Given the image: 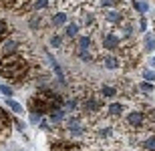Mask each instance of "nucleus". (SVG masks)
I'll list each match as a JSON object with an SVG mask.
<instances>
[{"mask_svg":"<svg viewBox=\"0 0 155 151\" xmlns=\"http://www.w3.org/2000/svg\"><path fill=\"white\" fill-rule=\"evenodd\" d=\"M119 123L125 129V133L131 135V133L145 131V129H151L153 127V117L147 115V111L143 109H127L125 115L119 119Z\"/></svg>","mask_w":155,"mask_h":151,"instance_id":"f257e3e1","label":"nucleus"},{"mask_svg":"<svg viewBox=\"0 0 155 151\" xmlns=\"http://www.w3.org/2000/svg\"><path fill=\"white\" fill-rule=\"evenodd\" d=\"M0 75L8 81H22L28 75V63L20 54L2 57L0 58Z\"/></svg>","mask_w":155,"mask_h":151,"instance_id":"f03ea898","label":"nucleus"},{"mask_svg":"<svg viewBox=\"0 0 155 151\" xmlns=\"http://www.w3.org/2000/svg\"><path fill=\"white\" fill-rule=\"evenodd\" d=\"M64 129L73 139H87L89 137V123L83 121V117L79 115H69L64 119Z\"/></svg>","mask_w":155,"mask_h":151,"instance_id":"7ed1b4c3","label":"nucleus"},{"mask_svg":"<svg viewBox=\"0 0 155 151\" xmlns=\"http://www.w3.org/2000/svg\"><path fill=\"white\" fill-rule=\"evenodd\" d=\"M129 20L125 8H111V10L101 12V22L107 26L109 30H117L121 24H125Z\"/></svg>","mask_w":155,"mask_h":151,"instance_id":"20e7f679","label":"nucleus"},{"mask_svg":"<svg viewBox=\"0 0 155 151\" xmlns=\"http://www.w3.org/2000/svg\"><path fill=\"white\" fill-rule=\"evenodd\" d=\"M99 41H101V48L107 52H121V48L125 47L121 36L117 34V30H105Z\"/></svg>","mask_w":155,"mask_h":151,"instance_id":"39448f33","label":"nucleus"},{"mask_svg":"<svg viewBox=\"0 0 155 151\" xmlns=\"http://www.w3.org/2000/svg\"><path fill=\"white\" fill-rule=\"evenodd\" d=\"M77 20L81 22V28H87V30H97L99 28V14L97 12L91 10V6L89 8H83V10L77 14Z\"/></svg>","mask_w":155,"mask_h":151,"instance_id":"423d86ee","label":"nucleus"},{"mask_svg":"<svg viewBox=\"0 0 155 151\" xmlns=\"http://www.w3.org/2000/svg\"><path fill=\"white\" fill-rule=\"evenodd\" d=\"M18 44L16 38H10V36H6V38H0V58L2 57H10V54H18Z\"/></svg>","mask_w":155,"mask_h":151,"instance_id":"0eeeda50","label":"nucleus"},{"mask_svg":"<svg viewBox=\"0 0 155 151\" xmlns=\"http://www.w3.org/2000/svg\"><path fill=\"white\" fill-rule=\"evenodd\" d=\"M101 63L107 71H117L123 67V58L117 54V52H105L103 58H101Z\"/></svg>","mask_w":155,"mask_h":151,"instance_id":"6e6552de","label":"nucleus"},{"mask_svg":"<svg viewBox=\"0 0 155 151\" xmlns=\"http://www.w3.org/2000/svg\"><path fill=\"white\" fill-rule=\"evenodd\" d=\"M125 111H127V105H125V103H121V101H113V103L107 105L105 115L111 117V119H117V121H119L121 117L125 115Z\"/></svg>","mask_w":155,"mask_h":151,"instance_id":"1a4fd4ad","label":"nucleus"},{"mask_svg":"<svg viewBox=\"0 0 155 151\" xmlns=\"http://www.w3.org/2000/svg\"><path fill=\"white\" fill-rule=\"evenodd\" d=\"M79 32H81V22L77 20V18L69 20V24L64 26V38H67V41H75V38L81 36Z\"/></svg>","mask_w":155,"mask_h":151,"instance_id":"9d476101","label":"nucleus"},{"mask_svg":"<svg viewBox=\"0 0 155 151\" xmlns=\"http://www.w3.org/2000/svg\"><path fill=\"white\" fill-rule=\"evenodd\" d=\"M77 51H95V38H93V34H81L77 38Z\"/></svg>","mask_w":155,"mask_h":151,"instance_id":"9b49d317","label":"nucleus"},{"mask_svg":"<svg viewBox=\"0 0 155 151\" xmlns=\"http://www.w3.org/2000/svg\"><path fill=\"white\" fill-rule=\"evenodd\" d=\"M51 24L54 26V28H63V26H67V24H69V12H64V10L54 12L52 18H51Z\"/></svg>","mask_w":155,"mask_h":151,"instance_id":"f8f14e48","label":"nucleus"},{"mask_svg":"<svg viewBox=\"0 0 155 151\" xmlns=\"http://www.w3.org/2000/svg\"><path fill=\"white\" fill-rule=\"evenodd\" d=\"M93 6L97 10L105 12V10H111V8H119V0H93Z\"/></svg>","mask_w":155,"mask_h":151,"instance_id":"ddd939ff","label":"nucleus"},{"mask_svg":"<svg viewBox=\"0 0 155 151\" xmlns=\"http://www.w3.org/2000/svg\"><path fill=\"white\" fill-rule=\"evenodd\" d=\"M51 151H81V147L75 145L73 141H58V143H52Z\"/></svg>","mask_w":155,"mask_h":151,"instance_id":"4468645a","label":"nucleus"},{"mask_svg":"<svg viewBox=\"0 0 155 151\" xmlns=\"http://www.w3.org/2000/svg\"><path fill=\"white\" fill-rule=\"evenodd\" d=\"M64 119H67V111L64 109H54L48 113V121L52 125H61V123H64Z\"/></svg>","mask_w":155,"mask_h":151,"instance_id":"2eb2a0df","label":"nucleus"},{"mask_svg":"<svg viewBox=\"0 0 155 151\" xmlns=\"http://www.w3.org/2000/svg\"><path fill=\"white\" fill-rule=\"evenodd\" d=\"M46 58H48V63H51V64H52V71H54V75H57V77H58V79H61V83H63V85H64V83H67V81H64V75H63V69H61V64H58V63H57V58L52 57V54H46Z\"/></svg>","mask_w":155,"mask_h":151,"instance_id":"dca6fc26","label":"nucleus"},{"mask_svg":"<svg viewBox=\"0 0 155 151\" xmlns=\"http://www.w3.org/2000/svg\"><path fill=\"white\" fill-rule=\"evenodd\" d=\"M117 87H113V85H103L101 87V97H105V99H115L117 97Z\"/></svg>","mask_w":155,"mask_h":151,"instance_id":"f3484780","label":"nucleus"},{"mask_svg":"<svg viewBox=\"0 0 155 151\" xmlns=\"http://www.w3.org/2000/svg\"><path fill=\"white\" fill-rule=\"evenodd\" d=\"M143 48H145V52H155V34H145Z\"/></svg>","mask_w":155,"mask_h":151,"instance_id":"a211bd4d","label":"nucleus"},{"mask_svg":"<svg viewBox=\"0 0 155 151\" xmlns=\"http://www.w3.org/2000/svg\"><path fill=\"white\" fill-rule=\"evenodd\" d=\"M51 2H52V0H32L30 8H32V10H36V12H40V10H46V8L51 6Z\"/></svg>","mask_w":155,"mask_h":151,"instance_id":"6ab92c4d","label":"nucleus"},{"mask_svg":"<svg viewBox=\"0 0 155 151\" xmlns=\"http://www.w3.org/2000/svg\"><path fill=\"white\" fill-rule=\"evenodd\" d=\"M4 103H6V107H8L12 113H16V115H20V113L24 111V109H22V105L18 103V101H14V99H6Z\"/></svg>","mask_w":155,"mask_h":151,"instance_id":"aec40b11","label":"nucleus"},{"mask_svg":"<svg viewBox=\"0 0 155 151\" xmlns=\"http://www.w3.org/2000/svg\"><path fill=\"white\" fill-rule=\"evenodd\" d=\"M131 2H133V8H135V10H137L141 16H143L145 12L149 10V4H147L145 0H131Z\"/></svg>","mask_w":155,"mask_h":151,"instance_id":"412c9836","label":"nucleus"},{"mask_svg":"<svg viewBox=\"0 0 155 151\" xmlns=\"http://www.w3.org/2000/svg\"><path fill=\"white\" fill-rule=\"evenodd\" d=\"M63 42H64V38L61 34H52L51 38H48V44H51L52 48H61V47H63Z\"/></svg>","mask_w":155,"mask_h":151,"instance_id":"4be33fe9","label":"nucleus"},{"mask_svg":"<svg viewBox=\"0 0 155 151\" xmlns=\"http://www.w3.org/2000/svg\"><path fill=\"white\" fill-rule=\"evenodd\" d=\"M139 91L145 93V95H149V93L155 91V87H153V83H149V81H141V83H139Z\"/></svg>","mask_w":155,"mask_h":151,"instance_id":"5701e85b","label":"nucleus"},{"mask_svg":"<svg viewBox=\"0 0 155 151\" xmlns=\"http://www.w3.org/2000/svg\"><path fill=\"white\" fill-rule=\"evenodd\" d=\"M141 73H143V81H149V83L155 81V69H143Z\"/></svg>","mask_w":155,"mask_h":151,"instance_id":"b1692460","label":"nucleus"},{"mask_svg":"<svg viewBox=\"0 0 155 151\" xmlns=\"http://www.w3.org/2000/svg\"><path fill=\"white\" fill-rule=\"evenodd\" d=\"M0 93L4 95L6 99H12V93H14V91H12V87H8V85H0Z\"/></svg>","mask_w":155,"mask_h":151,"instance_id":"393cba45","label":"nucleus"},{"mask_svg":"<svg viewBox=\"0 0 155 151\" xmlns=\"http://www.w3.org/2000/svg\"><path fill=\"white\" fill-rule=\"evenodd\" d=\"M40 119H42V115H40V113L30 111V123H32V125H40Z\"/></svg>","mask_w":155,"mask_h":151,"instance_id":"a878e982","label":"nucleus"},{"mask_svg":"<svg viewBox=\"0 0 155 151\" xmlns=\"http://www.w3.org/2000/svg\"><path fill=\"white\" fill-rule=\"evenodd\" d=\"M6 32H8V22L0 18V38H2V36H4Z\"/></svg>","mask_w":155,"mask_h":151,"instance_id":"bb28decb","label":"nucleus"},{"mask_svg":"<svg viewBox=\"0 0 155 151\" xmlns=\"http://www.w3.org/2000/svg\"><path fill=\"white\" fill-rule=\"evenodd\" d=\"M137 28H139V32H145V30H147V20H145L143 16L139 18V24H137Z\"/></svg>","mask_w":155,"mask_h":151,"instance_id":"cd10ccee","label":"nucleus"},{"mask_svg":"<svg viewBox=\"0 0 155 151\" xmlns=\"http://www.w3.org/2000/svg\"><path fill=\"white\" fill-rule=\"evenodd\" d=\"M151 67L155 69V57H151Z\"/></svg>","mask_w":155,"mask_h":151,"instance_id":"c85d7f7f","label":"nucleus"},{"mask_svg":"<svg viewBox=\"0 0 155 151\" xmlns=\"http://www.w3.org/2000/svg\"><path fill=\"white\" fill-rule=\"evenodd\" d=\"M95 151H105V149H103V147H97V149H95Z\"/></svg>","mask_w":155,"mask_h":151,"instance_id":"c756f323","label":"nucleus"}]
</instances>
